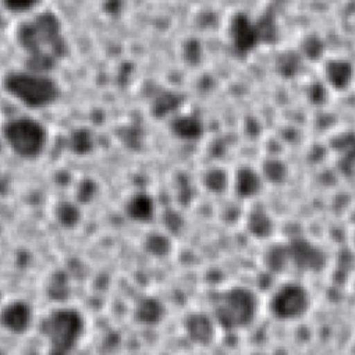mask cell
I'll list each match as a JSON object with an SVG mask.
<instances>
[{"label":"cell","mask_w":355,"mask_h":355,"mask_svg":"<svg viewBox=\"0 0 355 355\" xmlns=\"http://www.w3.org/2000/svg\"><path fill=\"white\" fill-rule=\"evenodd\" d=\"M19 40L33 62L41 67L52 64L63 53L60 26L52 15H42L24 24Z\"/></svg>","instance_id":"1"},{"label":"cell","mask_w":355,"mask_h":355,"mask_svg":"<svg viewBox=\"0 0 355 355\" xmlns=\"http://www.w3.org/2000/svg\"><path fill=\"white\" fill-rule=\"evenodd\" d=\"M258 311V295L248 287L233 286L215 298L214 320L225 330H239L250 326Z\"/></svg>","instance_id":"2"},{"label":"cell","mask_w":355,"mask_h":355,"mask_svg":"<svg viewBox=\"0 0 355 355\" xmlns=\"http://www.w3.org/2000/svg\"><path fill=\"white\" fill-rule=\"evenodd\" d=\"M83 315L73 308L53 311L42 324L49 355H70L84 334Z\"/></svg>","instance_id":"3"},{"label":"cell","mask_w":355,"mask_h":355,"mask_svg":"<svg viewBox=\"0 0 355 355\" xmlns=\"http://www.w3.org/2000/svg\"><path fill=\"white\" fill-rule=\"evenodd\" d=\"M5 87L9 94L31 107L46 106L52 103L58 96V88L55 83L37 74H10L5 81Z\"/></svg>","instance_id":"4"},{"label":"cell","mask_w":355,"mask_h":355,"mask_svg":"<svg viewBox=\"0 0 355 355\" xmlns=\"http://www.w3.org/2000/svg\"><path fill=\"white\" fill-rule=\"evenodd\" d=\"M5 137L10 148L23 157L38 156L46 145L44 127L31 119H17L5 127Z\"/></svg>","instance_id":"5"},{"label":"cell","mask_w":355,"mask_h":355,"mask_svg":"<svg viewBox=\"0 0 355 355\" xmlns=\"http://www.w3.org/2000/svg\"><path fill=\"white\" fill-rule=\"evenodd\" d=\"M311 294L304 286L286 283L273 293L269 301V311L276 319L290 322L305 316L311 309Z\"/></svg>","instance_id":"6"},{"label":"cell","mask_w":355,"mask_h":355,"mask_svg":"<svg viewBox=\"0 0 355 355\" xmlns=\"http://www.w3.org/2000/svg\"><path fill=\"white\" fill-rule=\"evenodd\" d=\"M290 266L308 275L320 273L326 268L324 251L306 239H294L287 244Z\"/></svg>","instance_id":"7"},{"label":"cell","mask_w":355,"mask_h":355,"mask_svg":"<svg viewBox=\"0 0 355 355\" xmlns=\"http://www.w3.org/2000/svg\"><path fill=\"white\" fill-rule=\"evenodd\" d=\"M216 327L218 324L214 318L201 312H194L184 320V330L189 338L194 344L202 347L212 344L216 337Z\"/></svg>","instance_id":"8"},{"label":"cell","mask_w":355,"mask_h":355,"mask_svg":"<svg viewBox=\"0 0 355 355\" xmlns=\"http://www.w3.org/2000/svg\"><path fill=\"white\" fill-rule=\"evenodd\" d=\"M263 186L262 175L250 166H243L236 171L233 187L240 200H252L261 191Z\"/></svg>","instance_id":"9"},{"label":"cell","mask_w":355,"mask_h":355,"mask_svg":"<svg viewBox=\"0 0 355 355\" xmlns=\"http://www.w3.org/2000/svg\"><path fill=\"white\" fill-rule=\"evenodd\" d=\"M156 205L153 198L146 193H137L131 196L125 202L127 216L137 223L150 222L155 216Z\"/></svg>","instance_id":"10"},{"label":"cell","mask_w":355,"mask_h":355,"mask_svg":"<svg viewBox=\"0 0 355 355\" xmlns=\"http://www.w3.org/2000/svg\"><path fill=\"white\" fill-rule=\"evenodd\" d=\"M134 316L141 324L155 326L164 319L166 306L155 297H145L137 302Z\"/></svg>","instance_id":"11"},{"label":"cell","mask_w":355,"mask_h":355,"mask_svg":"<svg viewBox=\"0 0 355 355\" xmlns=\"http://www.w3.org/2000/svg\"><path fill=\"white\" fill-rule=\"evenodd\" d=\"M247 229L257 239H268L275 230V222L265 208H254L247 216Z\"/></svg>","instance_id":"12"},{"label":"cell","mask_w":355,"mask_h":355,"mask_svg":"<svg viewBox=\"0 0 355 355\" xmlns=\"http://www.w3.org/2000/svg\"><path fill=\"white\" fill-rule=\"evenodd\" d=\"M2 319L9 329L16 331H23L28 327L31 322V311L27 305L17 302L15 305H10L5 311Z\"/></svg>","instance_id":"13"},{"label":"cell","mask_w":355,"mask_h":355,"mask_svg":"<svg viewBox=\"0 0 355 355\" xmlns=\"http://www.w3.org/2000/svg\"><path fill=\"white\" fill-rule=\"evenodd\" d=\"M265 265L272 273H283L290 268L287 244H275L265 254Z\"/></svg>","instance_id":"14"},{"label":"cell","mask_w":355,"mask_h":355,"mask_svg":"<svg viewBox=\"0 0 355 355\" xmlns=\"http://www.w3.org/2000/svg\"><path fill=\"white\" fill-rule=\"evenodd\" d=\"M202 182H204L205 189L209 193H212V194H222V193H225L227 190L230 179H229L227 173L223 168L214 167V168H209L205 173Z\"/></svg>","instance_id":"15"},{"label":"cell","mask_w":355,"mask_h":355,"mask_svg":"<svg viewBox=\"0 0 355 355\" xmlns=\"http://www.w3.org/2000/svg\"><path fill=\"white\" fill-rule=\"evenodd\" d=\"M146 251L157 258H163L170 254L171 251V241L170 237L164 233H150L145 240Z\"/></svg>","instance_id":"16"},{"label":"cell","mask_w":355,"mask_h":355,"mask_svg":"<svg viewBox=\"0 0 355 355\" xmlns=\"http://www.w3.org/2000/svg\"><path fill=\"white\" fill-rule=\"evenodd\" d=\"M263 175L273 184H283L287 180L288 170L282 160H268L263 166Z\"/></svg>","instance_id":"17"},{"label":"cell","mask_w":355,"mask_h":355,"mask_svg":"<svg viewBox=\"0 0 355 355\" xmlns=\"http://www.w3.org/2000/svg\"><path fill=\"white\" fill-rule=\"evenodd\" d=\"M174 132L186 139H193L200 137L201 134V125L198 121L193 120V119H182L179 121H175L173 125Z\"/></svg>","instance_id":"18"},{"label":"cell","mask_w":355,"mask_h":355,"mask_svg":"<svg viewBox=\"0 0 355 355\" xmlns=\"http://www.w3.org/2000/svg\"><path fill=\"white\" fill-rule=\"evenodd\" d=\"M58 218L63 226L74 227L81 218L80 209L73 204H63L58 211Z\"/></svg>","instance_id":"19"},{"label":"cell","mask_w":355,"mask_h":355,"mask_svg":"<svg viewBox=\"0 0 355 355\" xmlns=\"http://www.w3.org/2000/svg\"><path fill=\"white\" fill-rule=\"evenodd\" d=\"M5 3L8 9L13 12H24L33 9L38 3V0H5Z\"/></svg>","instance_id":"20"},{"label":"cell","mask_w":355,"mask_h":355,"mask_svg":"<svg viewBox=\"0 0 355 355\" xmlns=\"http://www.w3.org/2000/svg\"><path fill=\"white\" fill-rule=\"evenodd\" d=\"M76 139H77V141H76V149H77V152L84 153V152H88V150H89L91 144H92L91 139H89V137H87L85 134H78Z\"/></svg>","instance_id":"21"}]
</instances>
